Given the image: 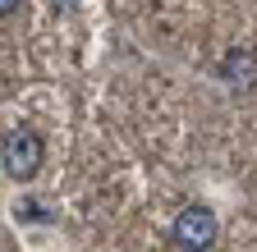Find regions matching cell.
I'll use <instances>...</instances> for the list:
<instances>
[{
    "label": "cell",
    "instance_id": "obj_1",
    "mask_svg": "<svg viewBox=\"0 0 257 252\" xmlns=\"http://www.w3.org/2000/svg\"><path fill=\"white\" fill-rule=\"evenodd\" d=\"M42 156H46V147H42V138L32 129H10L5 142H0V165H5V174L19 179V183H28L42 170Z\"/></svg>",
    "mask_w": 257,
    "mask_h": 252
},
{
    "label": "cell",
    "instance_id": "obj_2",
    "mask_svg": "<svg viewBox=\"0 0 257 252\" xmlns=\"http://www.w3.org/2000/svg\"><path fill=\"white\" fill-rule=\"evenodd\" d=\"M170 238H175V247H179V252H207V247L220 238L216 211H207V206H184V211L175 215Z\"/></svg>",
    "mask_w": 257,
    "mask_h": 252
},
{
    "label": "cell",
    "instance_id": "obj_3",
    "mask_svg": "<svg viewBox=\"0 0 257 252\" xmlns=\"http://www.w3.org/2000/svg\"><path fill=\"white\" fill-rule=\"evenodd\" d=\"M220 78L230 83V87H239V92L257 87V55L252 51H230V55L220 60Z\"/></svg>",
    "mask_w": 257,
    "mask_h": 252
},
{
    "label": "cell",
    "instance_id": "obj_4",
    "mask_svg": "<svg viewBox=\"0 0 257 252\" xmlns=\"http://www.w3.org/2000/svg\"><path fill=\"white\" fill-rule=\"evenodd\" d=\"M14 10H19V0H0V19H10Z\"/></svg>",
    "mask_w": 257,
    "mask_h": 252
}]
</instances>
